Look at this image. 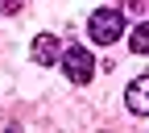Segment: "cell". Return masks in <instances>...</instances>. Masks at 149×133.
<instances>
[{
	"mask_svg": "<svg viewBox=\"0 0 149 133\" xmlns=\"http://www.w3.org/2000/svg\"><path fill=\"white\" fill-rule=\"evenodd\" d=\"M128 112H137V117H149V75L128 83Z\"/></svg>",
	"mask_w": 149,
	"mask_h": 133,
	"instance_id": "cell-3",
	"label": "cell"
},
{
	"mask_svg": "<svg viewBox=\"0 0 149 133\" xmlns=\"http://www.w3.org/2000/svg\"><path fill=\"white\" fill-rule=\"evenodd\" d=\"M21 8V0H0V13H17Z\"/></svg>",
	"mask_w": 149,
	"mask_h": 133,
	"instance_id": "cell-6",
	"label": "cell"
},
{
	"mask_svg": "<svg viewBox=\"0 0 149 133\" xmlns=\"http://www.w3.org/2000/svg\"><path fill=\"white\" fill-rule=\"evenodd\" d=\"M128 46H133V54H149V21H141L128 33Z\"/></svg>",
	"mask_w": 149,
	"mask_h": 133,
	"instance_id": "cell-5",
	"label": "cell"
},
{
	"mask_svg": "<svg viewBox=\"0 0 149 133\" xmlns=\"http://www.w3.org/2000/svg\"><path fill=\"white\" fill-rule=\"evenodd\" d=\"M87 33H91V42L112 46V42H120V33H124V17L116 8H95L91 21H87Z\"/></svg>",
	"mask_w": 149,
	"mask_h": 133,
	"instance_id": "cell-1",
	"label": "cell"
},
{
	"mask_svg": "<svg viewBox=\"0 0 149 133\" xmlns=\"http://www.w3.org/2000/svg\"><path fill=\"white\" fill-rule=\"evenodd\" d=\"M62 71H66L70 83H91V75H95V58H91L83 46H70V50L62 54Z\"/></svg>",
	"mask_w": 149,
	"mask_h": 133,
	"instance_id": "cell-2",
	"label": "cell"
},
{
	"mask_svg": "<svg viewBox=\"0 0 149 133\" xmlns=\"http://www.w3.org/2000/svg\"><path fill=\"white\" fill-rule=\"evenodd\" d=\"M33 58L50 67V63H58V37L54 33H42V37H33Z\"/></svg>",
	"mask_w": 149,
	"mask_h": 133,
	"instance_id": "cell-4",
	"label": "cell"
}]
</instances>
